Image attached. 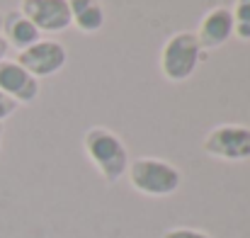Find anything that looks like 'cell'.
<instances>
[{"label":"cell","instance_id":"5","mask_svg":"<svg viewBox=\"0 0 250 238\" xmlns=\"http://www.w3.org/2000/svg\"><path fill=\"white\" fill-rule=\"evenodd\" d=\"M17 64L34 78H46L54 76L63 68L66 64V49L59 42L51 39H39L37 44L22 49L17 54Z\"/></svg>","mask_w":250,"mask_h":238},{"label":"cell","instance_id":"2","mask_svg":"<svg viewBox=\"0 0 250 238\" xmlns=\"http://www.w3.org/2000/svg\"><path fill=\"white\" fill-rule=\"evenodd\" d=\"M129 182L136 192L148 197H167L180 187V173L161 158H136L126 168Z\"/></svg>","mask_w":250,"mask_h":238},{"label":"cell","instance_id":"10","mask_svg":"<svg viewBox=\"0 0 250 238\" xmlns=\"http://www.w3.org/2000/svg\"><path fill=\"white\" fill-rule=\"evenodd\" d=\"M68 10L71 22L85 34H95L104 24V10L97 0H68Z\"/></svg>","mask_w":250,"mask_h":238},{"label":"cell","instance_id":"14","mask_svg":"<svg viewBox=\"0 0 250 238\" xmlns=\"http://www.w3.org/2000/svg\"><path fill=\"white\" fill-rule=\"evenodd\" d=\"M5 54H7V42H5V37H0V64L5 61Z\"/></svg>","mask_w":250,"mask_h":238},{"label":"cell","instance_id":"9","mask_svg":"<svg viewBox=\"0 0 250 238\" xmlns=\"http://www.w3.org/2000/svg\"><path fill=\"white\" fill-rule=\"evenodd\" d=\"M2 29H5V42H7V46L12 44L15 49H27V46H32V44H37L39 42V29L22 15V12H12V15H7L5 20H2Z\"/></svg>","mask_w":250,"mask_h":238},{"label":"cell","instance_id":"4","mask_svg":"<svg viewBox=\"0 0 250 238\" xmlns=\"http://www.w3.org/2000/svg\"><path fill=\"white\" fill-rule=\"evenodd\" d=\"M204 151L221 160H248L250 158V129L241 124H221L211 129L204 139Z\"/></svg>","mask_w":250,"mask_h":238},{"label":"cell","instance_id":"15","mask_svg":"<svg viewBox=\"0 0 250 238\" xmlns=\"http://www.w3.org/2000/svg\"><path fill=\"white\" fill-rule=\"evenodd\" d=\"M0 144H2V127H0Z\"/></svg>","mask_w":250,"mask_h":238},{"label":"cell","instance_id":"1","mask_svg":"<svg viewBox=\"0 0 250 238\" xmlns=\"http://www.w3.org/2000/svg\"><path fill=\"white\" fill-rule=\"evenodd\" d=\"M83 144L87 158L92 160V165L97 168V173L107 182H117L126 175L129 153H126V146L122 144V139L117 134H112L104 127H92L85 134Z\"/></svg>","mask_w":250,"mask_h":238},{"label":"cell","instance_id":"16","mask_svg":"<svg viewBox=\"0 0 250 238\" xmlns=\"http://www.w3.org/2000/svg\"><path fill=\"white\" fill-rule=\"evenodd\" d=\"M0 29H2V15H0Z\"/></svg>","mask_w":250,"mask_h":238},{"label":"cell","instance_id":"12","mask_svg":"<svg viewBox=\"0 0 250 238\" xmlns=\"http://www.w3.org/2000/svg\"><path fill=\"white\" fill-rule=\"evenodd\" d=\"M15 109H17V102H15L12 97H7L5 92H0V124H2L10 114H15Z\"/></svg>","mask_w":250,"mask_h":238},{"label":"cell","instance_id":"3","mask_svg":"<svg viewBox=\"0 0 250 238\" xmlns=\"http://www.w3.org/2000/svg\"><path fill=\"white\" fill-rule=\"evenodd\" d=\"M199 54H202V46L197 42V37L192 32H177L172 34L163 46V54H161V71L167 80L172 83H180V80H187L197 64H199Z\"/></svg>","mask_w":250,"mask_h":238},{"label":"cell","instance_id":"6","mask_svg":"<svg viewBox=\"0 0 250 238\" xmlns=\"http://www.w3.org/2000/svg\"><path fill=\"white\" fill-rule=\"evenodd\" d=\"M20 12L39 32H63L71 24L68 0H22Z\"/></svg>","mask_w":250,"mask_h":238},{"label":"cell","instance_id":"7","mask_svg":"<svg viewBox=\"0 0 250 238\" xmlns=\"http://www.w3.org/2000/svg\"><path fill=\"white\" fill-rule=\"evenodd\" d=\"M0 92L20 102H32L39 95V83L29 76L17 61H2L0 64Z\"/></svg>","mask_w":250,"mask_h":238},{"label":"cell","instance_id":"11","mask_svg":"<svg viewBox=\"0 0 250 238\" xmlns=\"http://www.w3.org/2000/svg\"><path fill=\"white\" fill-rule=\"evenodd\" d=\"M233 12V34L238 39H250V0H236Z\"/></svg>","mask_w":250,"mask_h":238},{"label":"cell","instance_id":"13","mask_svg":"<svg viewBox=\"0 0 250 238\" xmlns=\"http://www.w3.org/2000/svg\"><path fill=\"white\" fill-rule=\"evenodd\" d=\"M163 238H211V236H207V234H202L197 229H170V231H166Z\"/></svg>","mask_w":250,"mask_h":238},{"label":"cell","instance_id":"8","mask_svg":"<svg viewBox=\"0 0 250 238\" xmlns=\"http://www.w3.org/2000/svg\"><path fill=\"white\" fill-rule=\"evenodd\" d=\"M233 34V12L229 7H214L199 24V32L194 34L202 49H219L229 42Z\"/></svg>","mask_w":250,"mask_h":238}]
</instances>
